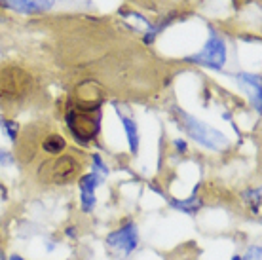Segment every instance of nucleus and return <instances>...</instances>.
<instances>
[{"label":"nucleus","instance_id":"obj_13","mask_svg":"<svg viewBox=\"0 0 262 260\" xmlns=\"http://www.w3.org/2000/svg\"><path fill=\"white\" fill-rule=\"evenodd\" d=\"M0 129L6 133V137L12 141V143H17L19 141V124L17 122H13V120H10V118H4L0 116Z\"/></svg>","mask_w":262,"mask_h":260},{"label":"nucleus","instance_id":"obj_4","mask_svg":"<svg viewBox=\"0 0 262 260\" xmlns=\"http://www.w3.org/2000/svg\"><path fill=\"white\" fill-rule=\"evenodd\" d=\"M179 114V122H181V127L184 129V133L194 139L198 144H202L203 148L213 150V152H223L224 148H228V137L221 133L219 129L211 127V125L203 124L202 120L186 114L184 111L177 109Z\"/></svg>","mask_w":262,"mask_h":260},{"label":"nucleus","instance_id":"obj_7","mask_svg":"<svg viewBox=\"0 0 262 260\" xmlns=\"http://www.w3.org/2000/svg\"><path fill=\"white\" fill-rule=\"evenodd\" d=\"M2 4L17 13L34 15V13L50 12L55 6V0H2Z\"/></svg>","mask_w":262,"mask_h":260},{"label":"nucleus","instance_id":"obj_22","mask_svg":"<svg viewBox=\"0 0 262 260\" xmlns=\"http://www.w3.org/2000/svg\"><path fill=\"white\" fill-rule=\"evenodd\" d=\"M0 260H8L6 254H4V251H2V245H0Z\"/></svg>","mask_w":262,"mask_h":260},{"label":"nucleus","instance_id":"obj_10","mask_svg":"<svg viewBox=\"0 0 262 260\" xmlns=\"http://www.w3.org/2000/svg\"><path fill=\"white\" fill-rule=\"evenodd\" d=\"M169 205L173 209H177L181 213H186V215H196L198 211L203 207V200L200 196H190L186 200H169Z\"/></svg>","mask_w":262,"mask_h":260},{"label":"nucleus","instance_id":"obj_18","mask_svg":"<svg viewBox=\"0 0 262 260\" xmlns=\"http://www.w3.org/2000/svg\"><path fill=\"white\" fill-rule=\"evenodd\" d=\"M15 163V156L8 150H0V165L2 167H8V165H13Z\"/></svg>","mask_w":262,"mask_h":260},{"label":"nucleus","instance_id":"obj_5","mask_svg":"<svg viewBox=\"0 0 262 260\" xmlns=\"http://www.w3.org/2000/svg\"><path fill=\"white\" fill-rule=\"evenodd\" d=\"M105 245L116 258H127L139 245V228L133 221H125L124 224L105 237Z\"/></svg>","mask_w":262,"mask_h":260},{"label":"nucleus","instance_id":"obj_1","mask_svg":"<svg viewBox=\"0 0 262 260\" xmlns=\"http://www.w3.org/2000/svg\"><path fill=\"white\" fill-rule=\"evenodd\" d=\"M34 90V78L17 65L0 67V106L15 111L25 103Z\"/></svg>","mask_w":262,"mask_h":260},{"label":"nucleus","instance_id":"obj_14","mask_svg":"<svg viewBox=\"0 0 262 260\" xmlns=\"http://www.w3.org/2000/svg\"><path fill=\"white\" fill-rule=\"evenodd\" d=\"M242 198H243V202L251 207V211H253L255 215H258V211H260V188L245 190L242 194Z\"/></svg>","mask_w":262,"mask_h":260},{"label":"nucleus","instance_id":"obj_20","mask_svg":"<svg viewBox=\"0 0 262 260\" xmlns=\"http://www.w3.org/2000/svg\"><path fill=\"white\" fill-rule=\"evenodd\" d=\"M65 234L69 235V237H71V240H74V237H76V235H78V232H76V228H72V226H69L65 230Z\"/></svg>","mask_w":262,"mask_h":260},{"label":"nucleus","instance_id":"obj_19","mask_svg":"<svg viewBox=\"0 0 262 260\" xmlns=\"http://www.w3.org/2000/svg\"><path fill=\"white\" fill-rule=\"evenodd\" d=\"M175 148L181 152V154H186V150H188V146H186V143H184L183 139H175Z\"/></svg>","mask_w":262,"mask_h":260},{"label":"nucleus","instance_id":"obj_15","mask_svg":"<svg viewBox=\"0 0 262 260\" xmlns=\"http://www.w3.org/2000/svg\"><path fill=\"white\" fill-rule=\"evenodd\" d=\"M95 205H97L95 192H80V209H82V213H85V215L93 213Z\"/></svg>","mask_w":262,"mask_h":260},{"label":"nucleus","instance_id":"obj_2","mask_svg":"<svg viewBox=\"0 0 262 260\" xmlns=\"http://www.w3.org/2000/svg\"><path fill=\"white\" fill-rule=\"evenodd\" d=\"M67 129L78 144H90L101 129V106L71 104L65 112Z\"/></svg>","mask_w":262,"mask_h":260},{"label":"nucleus","instance_id":"obj_8","mask_svg":"<svg viewBox=\"0 0 262 260\" xmlns=\"http://www.w3.org/2000/svg\"><path fill=\"white\" fill-rule=\"evenodd\" d=\"M237 82L242 84V88L247 91V95L251 99V104L256 112H260L262 106V88H260V78L255 76V74H249V72H239L237 74Z\"/></svg>","mask_w":262,"mask_h":260},{"label":"nucleus","instance_id":"obj_3","mask_svg":"<svg viewBox=\"0 0 262 260\" xmlns=\"http://www.w3.org/2000/svg\"><path fill=\"white\" fill-rule=\"evenodd\" d=\"M82 173V162L74 154H59L38 165V179L48 184H71L72 181L80 179Z\"/></svg>","mask_w":262,"mask_h":260},{"label":"nucleus","instance_id":"obj_9","mask_svg":"<svg viewBox=\"0 0 262 260\" xmlns=\"http://www.w3.org/2000/svg\"><path fill=\"white\" fill-rule=\"evenodd\" d=\"M40 150L48 154L50 158L59 156L67 150V139L61 133H55V131H50L46 135H42V141H40Z\"/></svg>","mask_w":262,"mask_h":260},{"label":"nucleus","instance_id":"obj_21","mask_svg":"<svg viewBox=\"0 0 262 260\" xmlns=\"http://www.w3.org/2000/svg\"><path fill=\"white\" fill-rule=\"evenodd\" d=\"M8 260H25V258H23L21 254H10V258Z\"/></svg>","mask_w":262,"mask_h":260},{"label":"nucleus","instance_id":"obj_17","mask_svg":"<svg viewBox=\"0 0 262 260\" xmlns=\"http://www.w3.org/2000/svg\"><path fill=\"white\" fill-rule=\"evenodd\" d=\"M260 256H262L260 245H251V247L247 249V253L243 254L245 260H260Z\"/></svg>","mask_w":262,"mask_h":260},{"label":"nucleus","instance_id":"obj_6","mask_svg":"<svg viewBox=\"0 0 262 260\" xmlns=\"http://www.w3.org/2000/svg\"><path fill=\"white\" fill-rule=\"evenodd\" d=\"M186 63H194V65L207 67L213 71H221L226 63V44H224V40L215 31H211V36L205 48L196 55L186 57Z\"/></svg>","mask_w":262,"mask_h":260},{"label":"nucleus","instance_id":"obj_11","mask_svg":"<svg viewBox=\"0 0 262 260\" xmlns=\"http://www.w3.org/2000/svg\"><path fill=\"white\" fill-rule=\"evenodd\" d=\"M120 120H122V125H124L125 129V135H127V144H129V150L131 154L135 156L139 152V129H137V124H135V120L129 116H124V114H120L118 112Z\"/></svg>","mask_w":262,"mask_h":260},{"label":"nucleus","instance_id":"obj_16","mask_svg":"<svg viewBox=\"0 0 262 260\" xmlns=\"http://www.w3.org/2000/svg\"><path fill=\"white\" fill-rule=\"evenodd\" d=\"M92 169L93 173H97L101 177L108 175V165L103 162V158L99 156V154H92Z\"/></svg>","mask_w":262,"mask_h":260},{"label":"nucleus","instance_id":"obj_12","mask_svg":"<svg viewBox=\"0 0 262 260\" xmlns=\"http://www.w3.org/2000/svg\"><path fill=\"white\" fill-rule=\"evenodd\" d=\"M103 182V177L97 175V173H88V175H82L78 179V188L80 192H95V190L101 186Z\"/></svg>","mask_w":262,"mask_h":260}]
</instances>
